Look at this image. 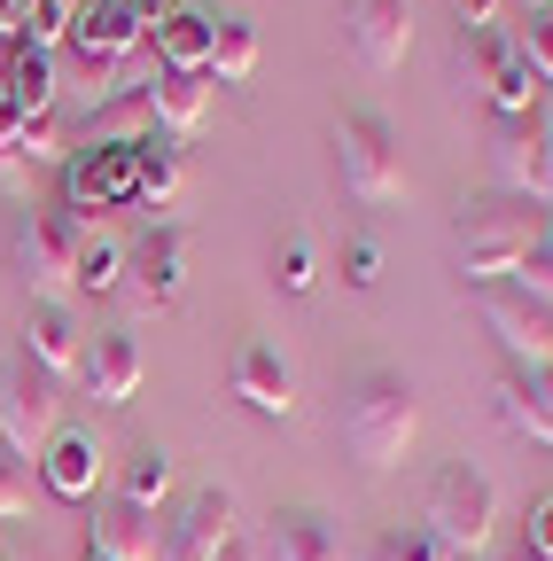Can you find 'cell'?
I'll list each match as a JSON object with an SVG mask.
<instances>
[{
	"instance_id": "obj_1",
	"label": "cell",
	"mask_w": 553,
	"mask_h": 561,
	"mask_svg": "<svg viewBox=\"0 0 553 561\" xmlns=\"http://www.w3.org/2000/svg\"><path fill=\"white\" fill-rule=\"evenodd\" d=\"M413 437H422V390H413L405 375L390 367H367L352 390H343V453H352L359 468H398L413 453Z\"/></svg>"
},
{
	"instance_id": "obj_2",
	"label": "cell",
	"mask_w": 553,
	"mask_h": 561,
	"mask_svg": "<svg viewBox=\"0 0 553 561\" xmlns=\"http://www.w3.org/2000/svg\"><path fill=\"white\" fill-rule=\"evenodd\" d=\"M538 234H545V210L538 203H515V195L468 203L460 227H452V250H460L468 289H499V280H515L538 257Z\"/></svg>"
},
{
	"instance_id": "obj_3",
	"label": "cell",
	"mask_w": 553,
	"mask_h": 561,
	"mask_svg": "<svg viewBox=\"0 0 553 561\" xmlns=\"http://www.w3.org/2000/svg\"><path fill=\"white\" fill-rule=\"evenodd\" d=\"M422 530H429V546L452 553V561L492 553V530H499V483L483 476V468H468V460L437 468V476H429V500H422Z\"/></svg>"
},
{
	"instance_id": "obj_4",
	"label": "cell",
	"mask_w": 553,
	"mask_h": 561,
	"mask_svg": "<svg viewBox=\"0 0 553 561\" xmlns=\"http://www.w3.org/2000/svg\"><path fill=\"white\" fill-rule=\"evenodd\" d=\"M327 149H335V187L352 195V203L382 210V203H398V195H405L398 140H390V125H382L375 110H343V117H335V133H327Z\"/></svg>"
},
{
	"instance_id": "obj_5",
	"label": "cell",
	"mask_w": 553,
	"mask_h": 561,
	"mask_svg": "<svg viewBox=\"0 0 553 561\" xmlns=\"http://www.w3.org/2000/svg\"><path fill=\"white\" fill-rule=\"evenodd\" d=\"M149 24H157V9H141V0H87L71 16V32H62V47L79 55L87 79H117V70L149 47Z\"/></svg>"
},
{
	"instance_id": "obj_6",
	"label": "cell",
	"mask_w": 553,
	"mask_h": 561,
	"mask_svg": "<svg viewBox=\"0 0 553 561\" xmlns=\"http://www.w3.org/2000/svg\"><path fill=\"white\" fill-rule=\"evenodd\" d=\"M16 273H24L32 305H71L79 297V219H62V210H24Z\"/></svg>"
},
{
	"instance_id": "obj_7",
	"label": "cell",
	"mask_w": 553,
	"mask_h": 561,
	"mask_svg": "<svg viewBox=\"0 0 553 561\" xmlns=\"http://www.w3.org/2000/svg\"><path fill=\"white\" fill-rule=\"evenodd\" d=\"M55 430H62V382H47L32 359H16L0 375V445L16 460H32L55 445Z\"/></svg>"
},
{
	"instance_id": "obj_8",
	"label": "cell",
	"mask_w": 553,
	"mask_h": 561,
	"mask_svg": "<svg viewBox=\"0 0 553 561\" xmlns=\"http://www.w3.org/2000/svg\"><path fill=\"white\" fill-rule=\"evenodd\" d=\"M483 328L499 335V351L515 359V375H553V312L538 297H522L515 280H499V289H483L475 297Z\"/></svg>"
},
{
	"instance_id": "obj_9",
	"label": "cell",
	"mask_w": 553,
	"mask_h": 561,
	"mask_svg": "<svg viewBox=\"0 0 553 561\" xmlns=\"http://www.w3.org/2000/svg\"><path fill=\"white\" fill-rule=\"evenodd\" d=\"M343 47H352L375 79L413 55V0H343Z\"/></svg>"
},
{
	"instance_id": "obj_10",
	"label": "cell",
	"mask_w": 553,
	"mask_h": 561,
	"mask_svg": "<svg viewBox=\"0 0 553 561\" xmlns=\"http://www.w3.org/2000/svg\"><path fill=\"white\" fill-rule=\"evenodd\" d=\"M492 172H499V195L545 203V110L492 117Z\"/></svg>"
},
{
	"instance_id": "obj_11",
	"label": "cell",
	"mask_w": 553,
	"mask_h": 561,
	"mask_svg": "<svg viewBox=\"0 0 553 561\" xmlns=\"http://www.w3.org/2000/svg\"><path fill=\"white\" fill-rule=\"evenodd\" d=\"M460 62H475V70H483V94H492V110H499V117L545 110V87L530 79V62H522V47H515L507 32H475V39H460Z\"/></svg>"
},
{
	"instance_id": "obj_12",
	"label": "cell",
	"mask_w": 553,
	"mask_h": 561,
	"mask_svg": "<svg viewBox=\"0 0 553 561\" xmlns=\"http://www.w3.org/2000/svg\"><path fill=\"white\" fill-rule=\"evenodd\" d=\"M234 546V500L211 483V491H187L180 515L164 523V561H219Z\"/></svg>"
},
{
	"instance_id": "obj_13",
	"label": "cell",
	"mask_w": 553,
	"mask_h": 561,
	"mask_svg": "<svg viewBox=\"0 0 553 561\" xmlns=\"http://www.w3.org/2000/svg\"><path fill=\"white\" fill-rule=\"evenodd\" d=\"M187 265H195V234L187 227H157L141 250L125 257V273L141 280V312H172L187 297Z\"/></svg>"
},
{
	"instance_id": "obj_14",
	"label": "cell",
	"mask_w": 553,
	"mask_h": 561,
	"mask_svg": "<svg viewBox=\"0 0 553 561\" xmlns=\"http://www.w3.org/2000/svg\"><path fill=\"white\" fill-rule=\"evenodd\" d=\"M227 390H234L250 413H265V421H289V413H297V367H289L273 343H242V351H234Z\"/></svg>"
},
{
	"instance_id": "obj_15",
	"label": "cell",
	"mask_w": 553,
	"mask_h": 561,
	"mask_svg": "<svg viewBox=\"0 0 553 561\" xmlns=\"http://www.w3.org/2000/svg\"><path fill=\"white\" fill-rule=\"evenodd\" d=\"M24 359H32L47 382H79V367H87V335H79L71 305H32V312H24Z\"/></svg>"
},
{
	"instance_id": "obj_16",
	"label": "cell",
	"mask_w": 553,
	"mask_h": 561,
	"mask_svg": "<svg viewBox=\"0 0 553 561\" xmlns=\"http://www.w3.org/2000/svg\"><path fill=\"white\" fill-rule=\"evenodd\" d=\"M141 375H149V359H141V343H133L125 328H110V335L87 343L79 382H87L94 405H133V398H141Z\"/></svg>"
},
{
	"instance_id": "obj_17",
	"label": "cell",
	"mask_w": 553,
	"mask_h": 561,
	"mask_svg": "<svg viewBox=\"0 0 553 561\" xmlns=\"http://www.w3.org/2000/svg\"><path fill=\"white\" fill-rule=\"evenodd\" d=\"M102 468H110V445L94 430H55V445L39 453V476L55 500H94L102 491Z\"/></svg>"
},
{
	"instance_id": "obj_18",
	"label": "cell",
	"mask_w": 553,
	"mask_h": 561,
	"mask_svg": "<svg viewBox=\"0 0 553 561\" xmlns=\"http://www.w3.org/2000/svg\"><path fill=\"white\" fill-rule=\"evenodd\" d=\"M0 102H9L16 117L55 110V47H39V39L0 47Z\"/></svg>"
},
{
	"instance_id": "obj_19",
	"label": "cell",
	"mask_w": 553,
	"mask_h": 561,
	"mask_svg": "<svg viewBox=\"0 0 553 561\" xmlns=\"http://www.w3.org/2000/svg\"><path fill=\"white\" fill-rule=\"evenodd\" d=\"M211 39H219V24L203 16V9H164L149 24L157 70H195V79H211Z\"/></svg>"
},
{
	"instance_id": "obj_20",
	"label": "cell",
	"mask_w": 553,
	"mask_h": 561,
	"mask_svg": "<svg viewBox=\"0 0 553 561\" xmlns=\"http://www.w3.org/2000/svg\"><path fill=\"white\" fill-rule=\"evenodd\" d=\"M149 117L164 140H195L203 117H211V79H195V70H157L149 79Z\"/></svg>"
},
{
	"instance_id": "obj_21",
	"label": "cell",
	"mask_w": 553,
	"mask_h": 561,
	"mask_svg": "<svg viewBox=\"0 0 553 561\" xmlns=\"http://www.w3.org/2000/svg\"><path fill=\"white\" fill-rule=\"evenodd\" d=\"M94 553L102 561H164V523L117 500V507L94 515Z\"/></svg>"
},
{
	"instance_id": "obj_22",
	"label": "cell",
	"mask_w": 553,
	"mask_h": 561,
	"mask_svg": "<svg viewBox=\"0 0 553 561\" xmlns=\"http://www.w3.org/2000/svg\"><path fill=\"white\" fill-rule=\"evenodd\" d=\"M187 195V140H164V133H149L141 140V195L133 203H149V210H172Z\"/></svg>"
},
{
	"instance_id": "obj_23",
	"label": "cell",
	"mask_w": 553,
	"mask_h": 561,
	"mask_svg": "<svg viewBox=\"0 0 553 561\" xmlns=\"http://www.w3.org/2000/svg\"><path fill=\"white\" fill-rule=\"evenodd\" d=\"M273 553H281V561H343V538H335L327 515L281 507V515H273Z\"/></svg>"
},
{
	"instance_id": "obj_24",
	"label": "cell",
	"mask_w": 553,
	"mask_h": 561,
	"mask_svg": "<svg viewBox=\"0 0 553 561\" xmlns=\"http://www.w3.org/2000/svg\"><path fill=\"white\" fill-rule=\"evenodd\" d=\"M125 242L117 234H102V227H79V297H110V289H125Z\"/></svg>"
},
{
	"instance_id": "obj_25",
	"label": "cell",
	"mask_w": 553,
	"mask_h": 561,
	"mask_svg": "<svg viewBox=\"0 0 553 561\" xmlns=\"http://www.w3.org/2000/svg\"><path fill=\"white\" fill-rule=\"evenodd\" d=\"M172 483H180V468H172V453H133V468H125V483H117V500L125 507H141V515H157L164 500H172Z\"/></svg>"
},
{
	"instance_id": "obj_26",
	"label": "cell",
	"mask_w": 553,
	"mask_h": 561,
	"mask_svg": "<svg viewBox=\"0 0 553 561\" xmlns=\"http://www.w3.org/2000/svg\"><path fill=\"white\" fill-rule=\"evenodd\" d=\"M257 70V24L250 16H227L219 39H211V87H242Z\"/></svg>"
},
{
	"instance_id": "obj_27",
	"label": "cell",
	"mask_w": 553,
	"mask_h": 561,
	"mask_svg": "<svg viewBox=\"0 0 553 561\" xmlns=\"http://www.w3.org/2000/svg\"><path fill=\"white\" fill-rule=\"evenodd\" d=\"M499 421H507L515 437H530V445H553V413L530 398V382H522V375H507V382H499Z\"/></svg>"
},
{
	"instance_id": "obj_28",
	"label": "cell",
	"mask_w": 553,
	"mask_h": 561,
	"mask_svg": "<svg viewBox=\"0 0 553 561\" xmlns=\"http://www.w3.org/2000/svg\"><path fill=\"white\" fill-rule=\"evenodd\" d=\"M24 164H71V125H62V110H39L24 117V140H16Z\"/></svg>"
},
{
	"instance_id": "obj_29",
	"label": "cell",
	"mask_w": 553,
	"mask_h": 561,
	"mask_svg": "<svg viewBox=\"0 0 553 561\" xmlns=\"http://www.w3.org/2000/svg\"><path fill=\"white\" fill-rule=\"evenodd\" d=\"M515 47H522V62H530V79L553 94V9H530L522 32H515Z\"/></svg>"
},
{
	"instance_id": "obj_30",
	"label": "cell",
	"mask_w": 553,
	"mask_h": 561,
	"mask_svg": "<svg viewBox=\"0 0 553 561\" xmlns=\"http://www.w3.org/2000/svg\"><path fill=\"white\" fill-rule=\"evenodd\" d=\"M16 515H32V460L0 445V523H16Z\"/></svg>"
},
{
	"instance_id": "obj_31",
	"label": "cell",
	"mask_w": 553,
	"mask_h": 561,
	"mask_svg": "<svg viewBox=\"0 0 553 561\" xmlns=\"http://www.w3.org/2000/svg\"><path fill=\"white\" fill-rule=\"evenodd\" d=\"M273 280H281L289 297H304V289H312V242H304V234H289L281 250H273Z\"/></svg>"
},
{
	"instance_id": "obj_32",
	"label": "cell",
	"mask_w": 553,
	"mask_h": 561,
	"mask_svg": "<svg viewBox=\"0 0 553 561\" xmlns=\"http://www.w3.org/2000/svg\"><path fill=\"white\" fill-rule=\"evenodd\" d=\"M16 140H24V117L0 102V195H16V187H24V172H32V164L16 157Z\"/></svg>"
},
{
	"instance_id": "obj_33",
	"label": "cell",
	"mask_w": 553,
	"mask_h": 561,
	"mask_svg": "<svg viewBox=\"0 0 553 561\" xmlns=\"http://www.w3.org/2000/svg\"><path fill=\"white\" fill-rule=\"evenodd\" d=\"M367 561H452V553H437V546H429V530H382Z\"/></svg>"
},
{
	"instance_id": "obj_34",
	"label": "cell",
	"mask_w": 553,
	"mask_h": 561,
	"mask_svg": "<svg viewBox=\"0 0 553 561\" xmlns=\"http://www.w3.org/2000/svg\"><path fill=\"white\" fill-rule=\"evenodd\" d=\"M343 280H352V289H375L382 280V250L359 234V242H343Z\"/></svg>"
},
{
	"instance_id": "obj_35",
	"label": "cell",
	"mask_w": 553,
	"mask_h": 561,
	"mask_svg": "<svg viewBox=\"0 0 553 561\" xmlns=\"http://www.w3.org/2000/svg\"><path fill=\"white\" fill-rule=\"evenodd\" d=\"M499 9H507V0H452L460 39H475V32H499Z\"/></svg>"
},
{
	"instance_id": "obj_36",
	"label": "cell",
	"mask_w": 553,
	"mask_h": 561,
	"mask_svg": "<svg viewBox=\"0 0 553 561\" xmlns=\"http://www.w3.org/2000/svg\"><path fill=\"white\" fill-rule=\"evenodd\" d=\"M515 289H522V297H538V305L553 312V257H530V265L515 273Z\"/></svg>"
},
{
	"instance_id": "obj_37",
	"label": "cell",
	"mask_w": 553,
	"mask_h": 561,
	"mask_svg": "<svg viewBox=\"0 0 553 561\" xmlns=\"http://www.w3.org/2000/svg\"><path fill=\"white\" fill-rule=\"evenodd\" d=\"M530 561H553V500H538L530 507V546H522Z\"/></svg>"
},
{
	"instance_id": "obj_38",
	"label": "cell",
	"mask_w": 553,
	"mask_h": 561,
	"mask_svg": "<svg viewBox=\"0 0 553 561\" xmlns=\"http://www.w3.org/2000/svg\"><path fill=\"white\" fill-rule=\"evenodd\" d=\"M24 39V0H0V47Z\"/></svg>"
},
{
	"instance_id": "obj_39",
	"label": "cell",
	"mask_w": 553,
	"mask_h": 561,
	"mask_svg": "<svg viewBox=\"0 0 553 561\" xmlns=\"http://www.w3.org/2000/svg\"><path fill=\"white\" fill-rule=\"evenodd\" d=\"M545 210H553V110H545Z\"/></svg>"
},
{
	"instance_id": "obj_40",
	"label": "cell",
	"mask_w": 553,
	"mask_h": 561,
	"mask_svg": "<svg viewBox=\"0 0 553 561\" xmlns=\"http://www.w3.org/2000/svg\"><path fill=\"white\" fill-rule=\"evenodd\" d=\"M538 257H553V210H545V234H538Z\"/></svg>"
},
{
	"instance_id": "obj_41",
	"label": "cell",
	"mask_w": 553,
	"mask_h": 561,
	"mask_svg": "<svg viewBox=\"0 0 553 561\" xmlns=\"http://www.w3.org/2000/svg\"><path fill=\"white\" fill-rule=\"evenodd\" d=\"M219 561H257V553H250V546H227V553H219Z\"/></svg>"
},
{
	"instance_id": "obj_42",
	"label": "cell",
	"mask_w": 553,
	"mask_h": 561,
	"mask_svg": "<svg viewBox=\"0 0 553 561\" xmlns=\"http://www.w3.org/2000/svg\"><path fill=\"white\" fill-rule=\"evenodd\" d=\"M55 9H62V16H79V9H87V0H55Z\"/></svg>"
},
{
	"instance_id": "obj_43",
	"label": "cell",
	"mask_w": 553,
	"mask_h": 561,
	"mask_svg": "<svg viewBox=\"0 0 553 561\" xmlns=\"http://www.w3.org/2000/svg\"><path fill=\"white\" fill-rule=\"evenodd\" d=\"M87 561H102V553H94V546H87Z\"/></svg>"
},
{
	"instance_id": "obj_44",
	"label": "cell",
	"mask_w": 553,
	"mask_h": 561,
	"mask_svg": "<svg viewBox=\"0 0 553 561\" xmlns=\"http://www.w3.org/2000/svg\"><path fill=\"white\" fill-rule=\"evenodd\" d=\"M141 9H157V0H141Z\"/></svg>"
},
{
	"instance_id": "obj_45",
	"label": "cell",
	"mask_w": 553,
	"mask_h": 561,
	"mask_svg": "<svg viewBox=\"0 0 553 561\" xmlns=\"http://www.w3.org/2000/svg\"><path fill=\"white\" fill-rule=\"evenodd\" d=\"M515 561H530V553H515Z\"/></svg>"
}]
</instances>
